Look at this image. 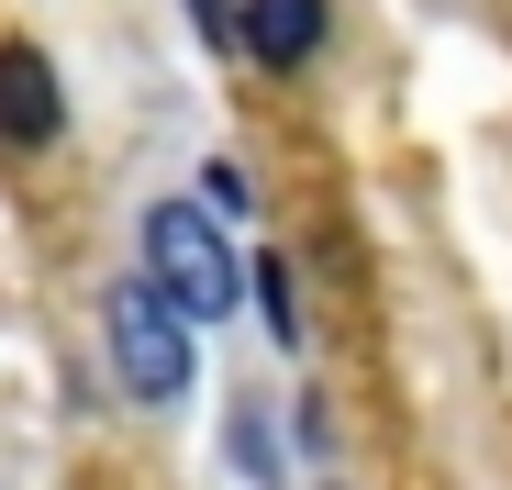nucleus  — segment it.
<instances>
[{
  "label": "nucleus",
  "instance_id": "obj_1",
  "mask_svg": "<svg viewBox=\"0 0 512 490\" xmlns=\"http://www.w3.org/2000/svg\"><path fill=\"white\" fill-rule=\"evenodd\" d=\"M145 257H156V301L179 312V323H223L234 290H245V257L223 245V223H201V201H156L145 212Z\"/></svg>",
  "mask_w": 512,
  "mask_h": 490
},
{
  "label": "nucleus",
  "instance_id": "obj_2",
  "mask_svg": "<svg viewBox=\"0 0 512 490\" xmlns=\"http://www.w3.org/2000/svg\"><path fill=\"white\" fill-rule=\"evenodd\" d=\"M101 346H112V368H123L134 401H179V390H190V323L167 312L145 279H112V301H101Z\"/></svg>",
  "mask_w": 512,
  "mask_h": 490
},
{
  "label": "nucleus",
  "instance_id": "obj_3",
  "mask_svg": "<svg viewBox=\"0 0 512 490\" xmlns=\"http://www.w3.org/2000/svg\"><path fill=\"white\" fill-rule=\"evenodd\" d=\"M67 112H56V67L34 56V45H0V134H23V145H45Z\"/></svg>",
  "mask_w": 512,
  "mask_h": 490
},
{
  "label": "nucleus",
  "instance_id": "obj_4",
  "mask_svg": "<svg viewBox=\"0 0 512 490\" xmlns=\"http://www.w3.org/2000/svg\"><path fill=\"white\" fill-rule=\"evenodd\" d=\"M245 45L256 67H301L323 45V0H245Z\"/></svg>",
  "mask_w": 512,
  "mask_h": 490
},
{
  "label": "nucleus",
  "instance_id": "obj_5",
  "mask_svg": "<svg viewBox=\"0 0 512 490\" xmlns=\"http://www.w3.org/2000/svg\"><path fill=\"white\" fill-rule=\"evenodd\" d=\"M245 279H256V301H268V323H279V346H290V335H301V301H290V257H256Z\"/></svg>",
  "mask_w": 512,
  "mask_h": 490
},
{
  "label": "nucleus",
  "instance_id": "obj_6",
  "mask_svg": "<svg viewBox=\"0 0 512 490\" xmlns=\"http://www.w3.org/2000/svg\"><path fill=\"white\" fill-rule=\"evenodd\" d=\"M234 457H245V468H268V413H256V401L234 413Z\"/></svg>",
  "mask_w": 512,
  "mask_h": 490
}]
</instances>
